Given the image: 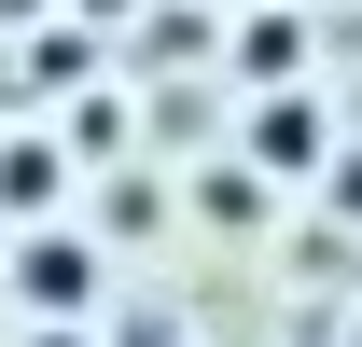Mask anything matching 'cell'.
<instances>
[{
  "instance_id": "2",
  "label": "cell",
  "mask_w": 362,
  "mask_h": 347,
  "mask_svg": "<svg viewBox=\"0 0 362 347\" xmlns=\"http://www.w3.org/2000/svg\"><path fill=\"white\" fill-rule=\"evenodd\" d=\"M251 153H265V167H320V111L307 97H265V111H251Z\"/></svg>"
},
{
  "instance_id": "5",
  "label": "cell",
  "mask_w": 362,
  "mask_h": 347,
  "mask_svg": "<svg viewBox=\"0 0 362 347\" xmlns=\"http://www.w3.org/2000/svg\"><path fill=\"white\" fill-rule=\"evenodd\" d=\"M28 347H84V334H28Z\"/></svg>"
},
{
  "instance_id": "4",
  "label": "cell",
  "mask_w": 362,
  "mask_h": 347,
  "mask_svg": "<svg viewBox=\"0 0 362 347\" xmlns=\"http://www.w3.org/2000/svg\"><path fill=\"white\" fill-rule=\"evenodd\" d=\"M237 56H251V70H279V84H293V56H307V28H293V14H251V42H237Z\"/></svg>"
},
{
  "instance_id": "3",
  "label": "cell",
  "mask_w": 362,
  "mask_h": 347,
  "mask_svg": "<svg viewBox=\"0 0 362 347\" xmlns=\"http://www.w3.org/2000/svg\"><path fill=\"white\" fill-rule=\"evenodd\" d=\"M42 195H56V153L14 139V153H0V209H42Z\"/></svg>"
},
{
  "instance_id": "1",
  "label": "cell",
  "mask_w": 362,
  "mask_h": 347,
  "mask_svg": "<svg viewBox=\"0 0 362 347\" xmlns=\"http://www.w3.org/2000/svg\"><path fill=\"white\" fill-rule=\"evenodd\" d=\"M14 292H28V305H56V319H70V305L98 292V250H84V236H28V250H14Z\"/></svg>"
}]
</instances>
